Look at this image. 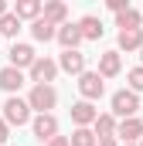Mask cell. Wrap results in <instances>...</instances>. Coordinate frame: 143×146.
I'll use <instances>...</instances> for the list:
<instances>
[{
  "instance_id": "1",
  "label": "cell",
  "mask_w": 143,
  "mask_h": 146,
  "mask_svg": "<svg viewBox=\"0 0 143 146\" xmlns=\"http://www.w3.org/2000/svg\"><path fill=\"white\" fill-rule=\"evenodd\" d=\"M3 119H7V126H27V122H34L31 119V102L21 99V95H10L3 102Z\"/></svg>"
},
{
  "instance_id": "2",
  "label": "cell",
  "mask_w": 143,
  "mask_h": 146,
  "mask_svg": "<svg viewBox=\"0 0 143 146\" xmlns=\"http://www.w3.org/2000/svg\"><path fill=\"white\" fill-rule=\"evenodd\" d=\"M27 102H31V109L37 115H48V112L58 106V92H55V85H34L31 95H27Z\"/></svg>"
},
{
  "instance_id": "3",
  "label": "cell",
  "mask_w": 143,
  "mask_h": 146,
  "mask_svg": "<svg viewBox=\"0 0 143 146\" xmlns=\"http://www.w3.org/2000/svg\"><path fill=\"white\" fill-rule=\"evenodd\" d=\"M136 112H140V95L136 92L123 88V92L112 95V115L116 119H136Z\"/></svg>"
},
{
  "instance_id": "4",
  "label": "cell",
  "mask_w": 143,
  "mask_h": 146,
  "mask_svg": "<svg viewBox=\"0 0 143 146\" xmlns=\"http://www.w3.org/2000/svg\"><path fill=\"white\" fill-rule=\"evenodd\" d=\"M78 92H82L85 102H96V99H102V92H106V78H102L99 72L78 75Z\"/></svg>"
},
{
  "instance_id": "5",
  "label": "cell",
  "mask_w": 143,
  "mask_h": 146,
  "mask_svg": "<svg viewBox=\"0 0 143 146\" xmlns=\"http://www.w3.org/2000/svg\"><path fill=\"white\" fill-rule=\"evenodd\" d=\"M61 72V68H58V61H51V58H48V54H44V58H37L34 65H31V82H34V85H51V82H55V75Z\"/></svg>"
},
{
  "instance_id": "6",
  "label": "cell",
  "mask_w": 143,
  "mask_h": 146,
  "mask_svg": "<svg viewBox=\"0 0 143 146\" xmlns=\"http://www.w3.org/2000/svg\"><path fill=\"white\" fill-rule=\"evenodd\" d=\"M31 129H34V139H41V143H51V139L58 136V119H55L51 112H48V115H34Z\"/></svg>"
},
{
  "instance_id": "7",
  "label": "cell",
  "mask_w": 143,
  "mask_h": 146,
  "mask_svg": "<svg viewBox=\"0 0 143 146\" xmlns=\"http://www.w3.org/2000/svg\"><path fill=\"white\" fill-rule=\"evenodd\" d=\"M96 119H99V109L92 106V102H75L72 106V122L78 126V129H89V126H96Z\"/></svg>"
},
{
  "instance_id": "8",
  "label": "cell",
  "mask_w": 143,
  "mask_h": 146,
  "mask_svg": "<svg viewBox=\"0 0 143 146\" xmlns=\"http://www.w3.org/2000/svg\"><path fill=\"white\" fill-rule=\"evenodd\" d=\"M37 61V54H34V48L31 44H21V41H14V48H10V68H27L31 72V65Z\"/></svg>"
},
{
  "instance_id": "9",
  "label": "cell",
  "mask_w": 143,
  "mask_h": 146,
  "mask_svg": "<svg viewBox=\"0 0 143 146\" xmlns=\"http://www.w3.org/2000/svg\"><path fill=\"white\" fill-rule=\"evenodd\" d=\"M116 139H123V143H136V146H140V139H143V119H119Z\"/></svg>"
},
{
  "instance_id": "10",
  "label": "cell",
  "mask_w": 143,
  "mask_h": 146,
  "mask_svg": "<svg viewBox=\"0 0 143 146\" xmlns=\"http://www.w3.org/2000/svg\"><path fill=\"white\" fill-rule=\"evenodd\" d=\"M116 129H119V119H116L112 112H99V119H96V126H92L96 139H116Z\"/></svg>"
},
{
  "instance_id": "11",
  "label": "cell",
  "mask_w": 143,
  "mask_h": 146,
  "mask_svg": "<svg viewBox=\"0 0 143 146\" xmlns=\"http://www.w3.org/2000/svg\"><path fill=\"white\" fill-rule=\"evenodd\" d=\"M58 68L68 75H85L89 68H85V54L82 51H61V58H58Z\"/></svg>"
},
{
  "instance_id": "12",
  "label": "cell",
  "mask_w": 143,
  "mask_h": 146,
  "mask_svg": "<svg viewBox=\"0 0 143 146\" xmlns=\"http://www.w3.org/2000/svg\"><path fill=\"white\" fill-rule=\"evenodd\" d=\"M85 37H82V31H78V24H65V27H58V44L65 48V51H78V44H82Z\"/></svg>"
},
{
  "instance_id": "13",
  "label": "cell",
  "mask_w": 143,
  "mask_h": 146,
  "mask_svg": "<svg viewBox=\"0 0 143 146\" xmlns=\"http://www.w3.org/2000/svg\"><path fill=\"white\" fill-rule=\"evenodd\" d=\"M14 14L21 17V21H41L44 17V3L41 0H17V7H14Z\"/></svg>"
},
{
  "instance_id": "14",
  "label": "cell",
  "mask_w": 143,
  "mask_h": 146,
  "mask_svg": "<svg viewBox=\"0 0 143 146\" xmlns=\"http://www.w3.org/2000/svg\"><path fill=\"white\" fill-rule=\"evenodd\" d=\"M21 85H24V72H21V68H10V65H7V68H0V88H3V92L17 95V92H21Z\"/></svg>"
},
{
  "instance_id": "15",
  "label": "cell",
  "mask_w": 143,
  "mask_h": 146,
  "mask_svg": "<svg viewBox=\"0 0 143 146\" xmlns=\"http://www.w3.org/2000/svg\"><path fill=\"white\" fill-rule=\"evenodd\" d=\"M119 72H123V58H119V51L99 54V75H102V78H116Z\"/></svg>"
},
{
  "instance_id": "16",
  "label": "cell",
  "mask_w": 143,
  "mask_h": 146,
  "mask_svg": "<svg viewBox=\"0 0 143 146\" xmlns=\"http://www.w3.org/2000/svg\"><path fill=\"white\" fill-rule=\"evenodd\" d=\"M78 31H82V37H85V41H99V37L106 34V27H102V21H99L96 14H85V17L78 21Z\"/></svg>"
},
{
  "instance_id": "17",
  "label": "cell",
  "mask_w": 143,
  "mask_h": 146,
  "mask_svg": "<svg viewBox=\"0 0 143 146\" xmlns=\"http://www.w3.org/2000/svg\"><path fill=\"white\" fill-rule=\"evenodd\" d=\"M44 21H48V24H55V27H65V24H68V7H65L61 0L44 3Z\"/></svg>"
},
{
  "instance_id": "18",
  "label": "cell",
  "mask_w": 143,
  "mask_h": 146,
  "mask_svg": "<svg viewBox=\"0 0 143 146\" xmlns=\"http://www.w3.org/2000/svg\"><path fill=\"white\" fill-rule=\"evenodd\" d=\"M140 24H143V14L136 10V7L116 14V27H119V31H140Z\"/></svg>"
},
{
  "instance_id": "19",
  "label": "cell",
  "mask_w": 143,
  "mask_h": 146,
  "mask_svg": "<svg viewBox=\"0 0 143 146\" xmlns=\"http://www.w3.org/2000/svg\"><path fill=\"white\" fill-rule=\"evenodd\" d=\"M31 37L48 44V41H55V37H58V27H55V24H48V21L41 17V21H34V24H31Z\"/></svg>"
},
{
  "instance_id": "20",
  "label": "cell",
  "mask_w": 143,
  "mask_h": 146,
  "mask_svg": "<svg viewBox=\"0 0 143 146\" xmlns=\"http://www.w3.org/2000/svg\"><path fill=\"white\" fill-rule=\"evenodd\" d=\"M119 51H143V27L140 31H119Z\"/></svg>"
},
{
  "instance_id": "21",
  "label": "cell",
  "mask_w": 143,
  "mask_h": 146,
  "mask_svg": "<svg viewBox=\"0 0 143 146\" xmlns=\"http://www.w3.org/2000/svg\"><path fill=\"white\" fill-rule=\"evenodd\" d=\"M17 31H21V17L10 10L7 17H0V34L3 37H17Z\"/></svg>"
},
{
  "instance_id": "22",
  "label": "cell",
  "mask_w": 143,
  "mask_h": 146,
  "mask_svg": "<svg viewBox=\"0 0 143 146\" xmlns=\"http://www.w3.org/2000/svg\"><path fill=\"white\" fill-rule=\"evenodd\" d=\"M68 139H72V146H99V139H96L92 129H75Z\"/></svg>"
},
{
  "instance_id": "23",
  "label": "cell",
  "mask_w": 143,
  "mask_h": 146,
  "mask_svg": "<svg viewBox=\"0 0 143 146\" xmlns=\"http://www.w3.org/2000/svg\"><path fill=\"white\" fill-rule=\"evenodd\" d=\"M126 82H130V92H136V95H140V92H143V65H140V68H130Z\"/></svg>"
},
{
  "instance_id": "24",
  "label": "cell",
  "mask_w": 143,
  "mask_h": 146,
  "mask_svg": "<svg viewBox=\"0 0 143 146\" xmlns=\"http://www.w3.org/2000/svg\"><path fill=\"white\" fill-rule=\"evenodd\" d=\"M109 10L112 14H123V10H130V0H109Z\"/></svg>"
},
{
  "instance_id": "25",
  "label": "cell",
  "mask_w": 143,
  "mask_h": 146,
  "mask_svg": "<svg viewBox=\"0 0 143 146\" xmlns=\"http://www.w3.org/2000/svg\"><path fill=\"white\" fill-rule=\"evenodd\" d=\"M7 136H10V126H7V119H0V143H7Z\"/></svg>"
},
{
  "instance_id": "26",
  "label": "cell",
  "mask_w": 143,
  "mask_h": 146,
  "mask_svg": "<svg viewBox=\"0 0 143 146\" xmlns=\"http://www.w3.org/2000/svg\"><path fill=\"white\" fill-rule=\"evenodd\" d=\"M48 146H72V139H68V136H55Z\"/></svg>"
},
{
  "instance_id": "27",
  "label": "cell",
  "mask_w": 143,
  "mask_h": 146,
  "mask_svg": "<svg viewBox=\"0 0 143 146\" xmlns=\"http://www.w3.org/2000/svg\"><path fill=\"white\" fill-rule=\"evenodd\" d=\"M99 146H119V139H99Z\"/></svg>"
},
{
  "instance_id": "28",
  "label": "cell",
  "mask_w": 143,
  "mask_h": 146,
  "mask_svg": "<svg viewBox=\"0 0 143 146\" xmlns=\"http://www.w3.org/2000/svg\"><path fill=\"white\" fill-rule=\"evenodd\" d=\"M7 14H10V10H7V3L0 0V17H7Z\"/></svg>"
},
{
  "instance_id": "29",
  "label": "cell",
  "mask_w": 143,
  "mask_h": 146,
  "mask_svg": "<svg viewBox=\"0 0 143 146\" xmlns=\"http://www.w3.org/2000/svg\"><path fill=\"white\" fill-rule=\"evenodd\" d=\"M119 146H136V143H119Z\"/></svg>"
},
{
  "instance_id": "30",
  "label": "cell",
  "mask_w": 143,
  "mask_h": 146,
  "mask_svg": "<svg viewBox=\"0 0 143 146\" xmlns=\"http://www.w3.org/2000/svg\"><path fill=\"white\" fill-rule=\"evenodd\" d=\"M140 61H143V51H140Z\"/></svg>"
},
{
  "instance_id": "31",
  "label": "cell",
  "mask_w": 143,
  "mask_h": 146,
  "mask_svg": "<svg viewBox=\"0 0 143 146\" xmlns=\"http://www.w3.org/2000/svg\"><path fill=\"white\" fill-rule=\"evenodd\" d=\"M140 146H143V139H140Z\"/></svg>"
},
{
  "instance_id": "32",
  "label": "cell",
  "mask_w": 143,
  "mask_h": 146,
  "mask_svg": "<svg viewBox=\"0 0 143 146\" xmlns=\"http://www.w3.org/2000/svg\"><path fill=\"white\" fill-rule=\"evenodd\" d=\"M0 37H3V34H0Z\"/></svg>"
}]
</instances>
